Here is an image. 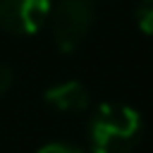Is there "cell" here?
I'll return each instance as SVG.
<instances>
[{
    "instance_id": "cell-1",
    "label": "cell",
    "mask_w": 153,
    "mask_h": 153,
    "mask_svg": "<svg viewBox=\"0 0 153 153\" xmlns=\"http://www.w3.org/2000/svg\"><path fill=\"white\" fill-rule=\"evenodd\" d=\"M143 131L139 110L124 103H100L86 127L91 153H129Z\"/></svg>"
},
{
    "instance_id": "cell-2",
    "label": "cell",
    "mask_w": 153,
    "mask_h": 153,
    "mask_svg": "<svg viewBox=\"0 0 153 153\" xmlns=\"http://www.w3.org/2000/svg\"><path fill=\"white\" fill-rule=\"evenodd\" d=\"M96 22L93 0H60L48 17L55 45L62 53H74L88 38Z\"/></svg>"
},
{
    "instance_id": "cell-3",
    "label": "cell",
    "mask_w": 153,
    "mask_h": 153,
    "mask_svg": "<svg viewBox=\"0 0 153 153\" xmlns=\"http://www.w3.org/2000/svg\"><path fill=\"white\" fill-rule=\"evenodd\" d=\"M50 0H0V29L12 36H31L48 24Z\"/></svg>"
},
{
    "instance_id": "cell-4",
    "label": "cell",
    "mask_w": 153,
    "mask_h": 153,
    "mask_svg": "<svg viewBox=\"0 0 153 153\" xmlns=\"http://www.w3.org/2000/svg\"><path fill=\"white\" fill-rule=\"evenodd\" d=\"M43 100L48 108L57 110V112H84L91 103V93L88 88L76 81V79H67V81H57L53 86L45 88Z\"/></svg>"
},
{
    "instance_id": "cell-5",
    "label": "cell",
    "mask_w": 153,
    "mask_h": 153,
    "mask_svg": "<svg viewBox=\"0 0 153 153\" xmlns=\"http://www.w3.org/2000/svg\"><path fill=\"white\" fill-rule=\"evenodd\" d=\"M134 19L146 36H153V0H139L134 10Z\"/></svg>"
},
{
    "instance_id": "cell-6",
    "label": "cell",
    "mask_w": 153,
    "mask_h": 153,
    "mask_svg": "<svg viewBox=\"0 0 153 153\" xmlns=\"http://www.w3.org/2000/svg\"><path fill=\"white\" fill-rule=\"evenodd\" d=\"M36 153H81L76 146H72V143H65V141H53V143H45V146H41Z\"/></svg>"
},
{
    "instance_id": "cell-7",
    "label": "cell",
    "mask_w": 153,
    "mask_h": 153,
    "mask_svg": "<svg viewBox=\"0 0 153 153\" xmlns=\"http://www.w3.org/2000/svg\"><path fill=\"white\" fill-rule=\"evenodd\" d=\"M12 81H14V72H12V67L5 65V62H0V96L7 93V91L12 88Z\"/></svg>"
},
{
    "instance_id": "cell-8",
    "label": "cell",
    "mask_w": 153,
    "mask_h": 153,
    "mask_svg": "<svg viewBox=\"0 0 153 153\" xmlns=\"http://www.w3.org/2000/svg\"><path fill=\"white\" fill-rule=\"evenodd\" d=\"M93 2H115V0H93Z\"/></svg>"
}]
</instances>
